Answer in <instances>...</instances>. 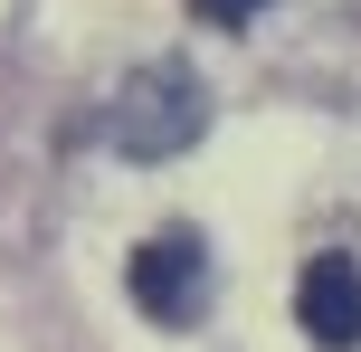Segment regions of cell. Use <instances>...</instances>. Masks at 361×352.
Returning <instances> with one entry per match:
<instances>
[{"instance_id": "1", "label": "cell", "mask_w": 361, "mask_h": 352, "mask_svg": "<svg viewBox=\"0 0 361 352\" xmlns=\"http://www.w3.org/2000/svg\"><path fill=\"white\" fill-rule=\"evenodd\" d=\"M200 124H209V86H200L190 57L133 67L124 86H114V105H105V143L124 152V162H171V152L200 143Z\"/></svg>"}, {"instance_id": "3", "label": "cell", "mask_w": 361, "mask_h": 352, "mask_svg": "<svg viewBox=\"0 0 361 352\" xmlns=\"http://www.w3.org/2000/svg\"><path fill=\"white\" fill-rule=\"evenodd\" d=\"M295 324L324 352H352L361 343V267L352 257H314L305 277H295Z\"/></svg>"}, {"instance_id": "2", "label": "cell", "mask_w": 361, "mask_h": 352, "mask_svg": "<svg viewBox=\"0 0 361 352\" xmlns=\"http://www.w3.org/2000/svg\"><path fill=\"white\" fill-rule=\"evenodd\" d=\"M133 305H143L152 324H200V305H209V248H200V229H162V238L133 248L124 267Z\"/></svg>"}, {"instance_id": "4", "label": "cell", "mask_w": 361, "mask_h": 352, "mask_svg": "<svg viewBox=\"0 0 361 352\" xmlns=\"http://www.w3.org/2000/svg\"><path fill=\"white\" fill-rule=\"evenodd\" d=\"M257 10H267V0H200V19H209V29H247Z\"/></svg>"}]
</instances>
